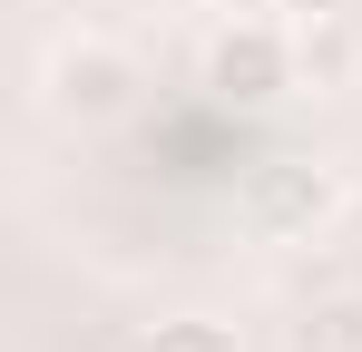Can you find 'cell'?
<instances>
[{"instance_id": "cell-1", "label": "cell", "mask_w": 362, "mask_h": 352, "mask_svg": "<svg viewBox=\"0 0 362 352\" xmlns=\"http://www.w3.org/2000/svg\"><path fill=\"white\" fill-rule=\"evenodd\" d=\"M196 78H206V98H226V108H274L284 88H303L294 69V20H226L206 59H196Z\"/></svg>"}, {"instance_id": "cell-2", "label": "cell", "mask_w": 362, "mask_h": 352, "mask_svg": "<svg viewBox=\"0 0 362 352\" xmlns=\"http://www.w3.org/2000/svg\"><path fill=\"white\" fill-rule=\"evenodd\" d=\"M127 98H137V59L118 40H59V59H49V117L108 127Z\"/></svg>"}, {"instance_id": "cell-3", "label": "cell", "mask_w": 362, "mask_h": 352, "mask_svg": "<svg viewBox=\"0 0 362 352\" xmlns=\"http://www.w3.org/2000/svg\"><path fill=\"white\" fill-rule=\"evenodd\" d=\"M333 206H343V176L323 167V157H294V167H264V196H255V216H264V235H323V225H333Z\"/></svg>"}, {"instance_id": "cell-4", "label": "cell", "mask_w": 362, "mask_h": 352, "mask_svg": "<svg viewBox=\"0 0 362 352\" xmlns=\"http://www.w3.org/2000/svg\"><path fill=\"white\" fill-rule=\"evenodd\" d=\"M294 69H303V88H343V78L362 69L353 20H294Z\"/></svg>"}, {"instance_id": "cell-5", "label": "cell", "mask_w": 362, "mask_h": 352, "mask_svg": "<svg viewBox=\"0 0 362 352\" xmlns=\"http://www.w3.org/2000/svg\"><path fill=\"white\" fill-rule=\"evenodd\" d=\"M294 352H362V293H333L294 323Z\"/></svg>"}, {"instance_id": "cell-6", "label": "cell", "mask_w": 362, "mask_h": 352, "mask_svg": "<svg viewBox=\"0 0 362 352\" xmlns=\"http://www.w3.org/2000/svg\"><path fill=\"white\" fill-rule=\"evenodd\" d=\"M147 352H245V333L226 313H167V323L147 333Z\"/></svg>"}, {"instance_id": "cell-7", "label": "cell", "mask_w": 362, "mask_h": 352, "mask_svg": "<svg viewBox=\"0 0 362 352\" xmlns=\"http://www.w3.org/2000/svg\"><path fill=\"white\" fill-rule=\"evenodd\" d=\"M274 10H284V20H343L353 0H274Z\"/></svg>"}]
</instances>
